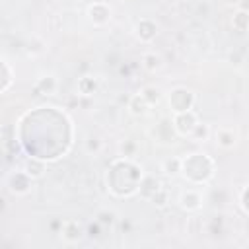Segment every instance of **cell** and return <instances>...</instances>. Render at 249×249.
<instances>
[{
  "label": "cell",
  "mask_w": 249,
  "mask_h": 249,
  "mask_svg": "<svg viewBox=\"0 0 249 249\" xmlns=\"http://www.w3.org/2000/svg\"><path fill=\"white\" fill-rule=\"evenodd\" d=\"M99 150H101V140L97 136H89L86 140V152L88 154H97Z\"/></svg>",
  "instance_id": "cell-20"
},
{
  "label": "cell",
  "mask_w": 249,
  "mask_h": 249,
  "mask_svg": "<svg viewBox=\"0 0 249 249\" xmlns=\"http://www.w3.org/2000/svg\"><path fill=\"white\" fill-rule=\"evenodd\" d=\"M23 171L35 181V179L43 177V173H45V163H43L41 160H37V158H29V160L23 163Z\"/></svg>",
  "instance_id": "cell-12"
},
{
  "label": "cell",
  "mask_w": 249,
  "mask_h": 249,
  "mask_svg": "<svg viewBox=\"0 0 249 249\" xmlns=\"http://www.w3.org/2000/svg\"><path fill=\"white\" fill-rule=\"evenodd\" d=\"M56 88H58V82H56L54 76H43L35 84V91L39 95H53L56 91Z\"/></svg>",
  "instance_id": "cell-11"
},
{
  "label": "cell",
  "mask_w": 249,
  "mask_h": 249,
  "mask_svg": "<svg viewBox=\"0 0 249 249\" xmlns=\"http://www.w3.org/2000/svg\"><path fill=\"white\" fill-rule=\"evenodd\" d=\"M247 195H249V187L245 185V187H241V191H239V208H241V212H243V214H249Z\"/></svg>",
  "instance_id": "cell-21"
},
{
  "label": "cell",
  "mask_w": 249,
  "mask_h": 249,
  "mask_svg": "<svg viewBox=\"0 0 249 249\" xmlns=\"http://www.w3.org/2000/svg\"><path fill=\"white\" fill-rule=\"evenodd\" d=\"M113 220H115V212H111V210H99L95 216V222L99 226H111Z\"/></svg>",
  "instance_id": "cell-18"
},
{
  "label": "cell",
  "mask_w": 249,
  "mask_h": 249,
  "mask_svg": "<svg viewBox=\"0 0 249 249\" xmlns=\"http://www.w3.org/2000/svg\"><path fill=\"white\" fill-rule=\"evenodd\" d=\"M214 142L222 150H231L237 144V132L233 128H230V126H220L214 132Z\"/></svg>",
  "instance_id": "cell-9"
},
{
  "label": "cell",
  "mask_w": 249,
  "mask_h": 249,
  "mask_svg": "<svg viewBox=\"0 0 249 249\" xmlns=\"http://www.w3.org/2000/svg\"><path fill=\"white\" fill-rule=\"evenodd\" d=\"M134 35H136V39L142 41V43L154 41L156 35H158V25H156V21H152L150 18H142V19L134 25Z\"/></svg>",
  "instance_id": "cell-6"
},
{
  "label": "cell",
  "mask_w": 249,
  "mask_h": 249,
  "mask_svg": "<svg viewBox=\"0 0 249 249\" xmlns=\"http://www.w3.org/2000/svg\"><path fill=\"white\" fill-rule=\"evenodd\" d=\"M97 89V80L91 76H84L78 80V91L80 95H93V91Z\"/></svg>",
  "instance_id": "cell-15"
},
{
  "label": "cell",
  "mask_w": 249,
  "mask_h": 249,
  "mask_svg": "<svg viewBox=\"0 0 249 249\" xmlns=\"http://www.w3.org/2000/svg\"><path fill=\"white\" fill-rule=\"evenodd\" d=\"M161 56L156 53V51H148L142 54V68L148 70V72H156L161 68Z\"/></svg>",
  "instance_id": "cell-13"
},
{
  "label": "cell",
  "mask_w": 249,
  "mask_h": 249,
  "mask_svg": "<svg viewBox=\"0 0 249 249\" xmlns=\"http://www.w3.org/2000/svg\"><path fill=\"white\" fill-rule=\"evenodd\" d=\"M60 237L66 243H78L84 237V228L78 220H66L60 226Z\"/></svg>",
  "instance_id": "cell-8"
},
{
  "label": "cell",
  "mask_w": 249,
  "mask_h": 249,
  "mask_svg": "<svg viewBox=\"0 0 249 249\" xmlns=\"http://www.w3.org/2000/svg\"><path fill=\"white\" fill-rule=\"evenodd\" d=\"M138 93H140V95L150 103V107H152V105H156V103L160 101V89H158L156 86H144Z\"/></svg>",
  "instance_id": "cell-17"
},
{
  "label": "cell",
  "mask_w": 249,
  "mask_h": 249,
  "mask_svg": "<svg viewBox=\"0 0 249 249\" xmlns=\"http://www.w3.org/2000/svg\"><path fill=\"white\" fill-rule=\"evenodd\" d=\"M161 169L165 175H177L181 173V158H167L161 161Z\"/></svg>",
  "instance_id": "cell-16"
},
{
  "label": "cell",
  "mask_w": 249,
  "mask_h": 249,
  "mask_svg": "<svg viewBox=\"0 0 249 249\" xmlns=\"http://www.w3.org/2000/svg\"><path fill=\"white\" fill-rule=\"evenodd\" d=\"M198 117L193 109L189 111H181V113H175L173 119H171V124H173V130L179 134V136H191V132L195 130V126L198 124Z\"/></svg>",
  "instance_id": "cell-3"
},
{
  "label": "cell",
  "mask_w": 249,
  "mask_h": 249,
  "mask_svg": "<svg viewBox=\"0 0 249 249\" xmlns=\"http://www.w3.org/2000/svg\"><path fill=\"white\" fill-rule=\"evenodd\" d=\"M179 206L185 212H198L202 208V195L196 189H187L179 196Z\"/></svg>",
  "instance_id": "cell-7"
},
{
  "label": "cell",
  "mask_w": 249,
  "mask_h": 249,
  "mask_svg": "<svg viewBox=\"0 0 249 249\" xmlns=\"http://www.w3.org/2000/svg\"><path fill=\"white\" fill-rule=\"evenodd\" d=\"M231 25L237 33H245L247 31V25H249V16H247V10H237L231 18Z\"/></svg>",
  "instance_id": "cell-14"
},
{
  "label": "cell",
  "mask_w": 249,
  "mask_h": 249,
  "mask_svg": "<svg viewBox=\"0 0 249 249\" xmlns=\"http://www.w3.org/2000/svg\"><path fill=\"white\" fill-rule=\"evenodd\" d=\"M208 134H210L208 126H206L204 123H198V124L195 126V130L191 132V138H195V140H206V138H208Z\"/></svg>",
  "instance_id": "cell-19"
},
{
  "label": "cell",
  "mask_w": 249,
  "mask_h": 249,
  "mask_svg": "<svg viewBox=\"0 0 249 249\" xmlns=\"http://www.w3.org/2000/svg\"><path fill=\"white\" fill-rule=\"evenodd\" d=\"M88 19L93 25H105L111 19V8L105 2H93L88 6Z\"/></svg>",
  "instance_id": "cell-5"
},
{
  "label": "cell",
  "mask_w": 249,
  "mask_h": 249,
  "mask_svg": "<svg viewBox=\"0 0 249 249\" xmlns=\"http://www.w3.org/2000/svg\"><path fill=\"white\" fill-rule=\"evenodd\" d=\"M134 152H136V144H132L130 140H124V142L121 144V154H123V158H132Z\"/></svg>",
  "instance_id": "cell-22"
},
{
  "label": "cell",
  "mask_w": 249,
  "mask_h": 249,
  "mask_svg": "<svg viewBox=\"0 0 249 249\" xmlns=\"http://www.w3.org/2000/svg\"><path fill=\"white\" fill-rule=\"evenodd\" d=\"M167 101H169V107L173 113H181V111H189L193 109V103H195V95L191 89L187 88H173L167 95Z\"/></svg>",
  "instance_id": "cell-2"
},
{
  "label": "cell",
  "mask_w": 249,
  "mask_h": 249,
  "mask_svg": "<svg viewBox=\"0 0 249 249\" xmlns=\"http://www.w3.org/2000/svg\"><path fill=\"white\" fill-rule=\"evenodd\" d=\"M181 173L189 183H206L214 173V161L206 154H189L187 158H181Z\"/></svg>",
  "instance_id": "cell-1"
},
{
  "label": "cell",
  "mask_w": 249,
  "mask_h": 249,
  "mask_svg": "<svg viewBox=\"0 0 249 249\" xmlns=\"http://www.w3.org/2000/svg\"><path fill=\"white\" fill-rule=\"evenodd\" d=\"M31 183H33V179L21 169V171H14L10 177H8V189H10V193H14V195H18V196H21V195H27L29 191H31Z\"/></svg>",
  "instance_id": "cell-4"
},
{
  "label": "cell",
  "mask_w": 249,
  "mask_h": 249,
  "mask_svg": "<svg viewBox=\"0 0 249 249\" xmlns=\"http://www.w3.org/2000/svg\"><path fill=\"white\" fill-rule=\"evenodd\" d=\"M230 6H237V8H241V10H247V6H245V0H226Z\"/></svg>",
  "instance_id": "cell-23"
},
{
  "label": "cell",
  "mask_w": 249,
  "mask_h": 249,
  "mask_svg": "<svg viewBox=\"0 0 249 249\" xmlns=\"http://www.w3.org/2000/svg\"><path fill=\"white\" fill-rule=\"evenodd\" d=\"M148 109H150V103H148L140 93L130 95V99H128V111H130V115H134V117H144V115L148 113Z\"/></svg>",
  "instance_id": "cell-10"
}]
</instances>
